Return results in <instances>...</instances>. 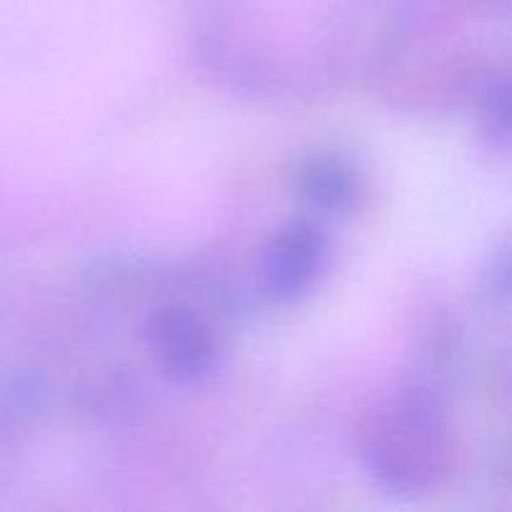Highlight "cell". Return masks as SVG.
Here are the masks:
<instances>
[{
  "mask_svg": "<svg viewBox=\"0 0 512 512\" xmlns=\"http://www.w3.org/2000/svg\"><path fill=\"white\" fill-rule=\"evenodd\" d=\"M365 463L380 485L398 495H425L450 473L453 443L443 413L410 395L380 410L365 433Z\"/></svg>",
  "mask_w": 512,
  "mask_h": 512,
  "instance_id": "6da1fadb",
  "label": "cell"
},
{
  "mask_svg": "<svg viewBox=\"0 0 512 512\" xmlns=\"http://www.w3.org/2000/svg\"><path fill=\"white\" fill-rule=\"evenodd\" d=\"M148 343L158 368L175 383L208 378L218 360L213 328L188 305H163L148 320Z\"/></svg>",
  "mask_w": 512,
  "mask_h": 512,
  "instance_id": "7a4b0ae2",
  "label": "cell"
},
{
  "mask_svg": "<svg viewBox=\"0 0 512 512\" xmlns=\"http://www.w3.org/2000/svg\"><path fill=\"white\" fill-rule=\"evenodd\" d=\"M328 240L310 220L283 225L270 238L263 255V285L280 303L298 300L313 288L325 265Z\"/></svg>",
  "mask_w": 512,
  "mask_h": 512,
  "instance_id": "3957f363",
  "label": "cell"
},
{
  "mask_svg": "<svg viewBox=\"0 0 512 512\" xmlns=\"http://www.w3.org/2000/svg\"><path fill=\"white\" fill-rule=\"evenodd\" d=\"M298 190L305 203L330 215H343L358 203V170L335 153H315L300 163Z\"/></svg>",
  "mask_w": 512,
  "mask_h": 512,
  "instance_id": "277c9868",
  "label": "cell"
},
{
  "mask_svg": "<svg viewBox=\"0 0 512 512\" xmlns=\"http://www.w3.org/2000/svg\"><path fill=\"white\" fill-rule=\"evenodd\" d=\"M480 118H483L485 130L500 143H505L510 135V85L505 75L485 88L483 105H480Z\"/></svg>",
  "mask_w": 512,
  "mask_h": 512,
  "instance_id": "5b68a950",
  "label": "cell"
}]
</instances>
